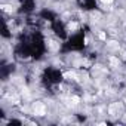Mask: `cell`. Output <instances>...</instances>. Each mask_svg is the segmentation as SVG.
<instances>
[{"label":"cell","mask_w":126,"mask_h":126,"mask_svg":"<svg viewBox=\"0 0 126 126\" xmlns=\"http://www.w3.org/2000/svg\"><path fill=\"white\" fill-rule=\"evenodd\" d=\"M110 64H111L113 67H117V65H119V59H117L116 56H111V58H110Z\"/></svg>","instance_id":"4"},{"label":"cell","mask_w":126,"mask_h":126,"mask_svg":"<svg viewBox=\"0 0 126 126\" xmlns=\"http://www.w3.org/2000/svg\"><path fill=\"white\" fill-rule=\"evenodd\" d=\"M79 101H80V99H79L77 96H71V98H70V102H71V105H77V104H79Z\"/></svg>","instance_id":"5"},{"label":"cell","mask_w":126,"mask_h":126,"mask_svg":"<svg viewBox=\"0 0 126 126\" xmlns=\"http://www.w3.org/2000/svg\"><path fill=\"white\" fill-rule=\"evenodd\" d=\"M47 47H49L50 50H58V49H59V45H58L56 42H53V40H49V42H47Z\"/></svg>","instance_id":"3"},{"label":"cell","mask_w":126,"mask_h":126,"mask_svg":"<svg viewBox=\"0 0 126 126\" xmlns=\"http://www.w3.org/2000/svg\"><path fill=\"white\" fill-rule=\"evenodd\" d=\"M99 39H101V40H105V34H104V33H101V34H99Z\"/></svg>","instance_id":"10"},{"label":"cell","mask_w":126,"mask_h":126,"mask_svg":"<svg viewBox=\"0 0 126 126\" xmlns=\"http://www.w3.org/2000/svg\"><path fill=\"white\" fill-rule=\"evenodd\" d=\"M120 110H122V105L114 104V105L110 107V114H111V116H117V111H120Z\"/></svg>","instance_id":"2"},{"label":"cell","mask_w":126,"mask_h":126,"mask_svg":"<svg viewBox=\"0 0 126 126\" xmlns=\"http://www.w3.org/2000/svg\"><path fill=\"white\" fill-rule=\"evenodd\" d=\"M64 77H67V79H70V77H71V79H74V77H76V74H74V73H64Z\"/></svg>","instance_id":"7"},{"label":"cell","mask_w":126,"mask_h":126,"mask_svg":"<svg viewBox=\"0 0 126 126\" xmlns=\"http://www.w3.org/2000/svg\"><path fill=\"white\" fill-rule=\"evenodd\" d=\"M76 27H77V24H74V22H73V24H70V25H68V28H70V30H74V28H76Z\"/></svg>","instance_id":"8"},{"label":"cell","mask_w":126,"mask_h":126,"mask_svg":"<svg viewBox=\"0 0 126 126\" xmlns=\"http://www.w3.org/2000/svg\"><path fill=\"white\" fill-rule=\"evenodd\" d=\"M33 111H34V114H37V116H45V114H46V108H45V105H43L42 102H34Z\"/></svg>","instance_id":"1"},{"label":"cell","mask_w":126,"mask_h":126,"mask_svg":"<svg viewBox=\"0 0 126 126\" xmlns=\"http://www.w3.org/2000/svg\"><path fill=\"white\" fill-rule=\"evenodd\" d=\"M2 9H3L5 12H12V11H14L12 6H9V5H2Z\"/></svg>","instance_id":"6"},{"label":"cell","mask_w":126,"mask_h":126,"mask_svg":"<svg viewBox=\"0 0 126 126\" xmlns=\"http://www.w3.org/2000/svg\"><path fill=\"white\" fill-rule=\"evenodd\" d=\"M102 3H105V5H110V3H113V0H101Z\"/></svg>","instance_id":"9"}]
</instances>
